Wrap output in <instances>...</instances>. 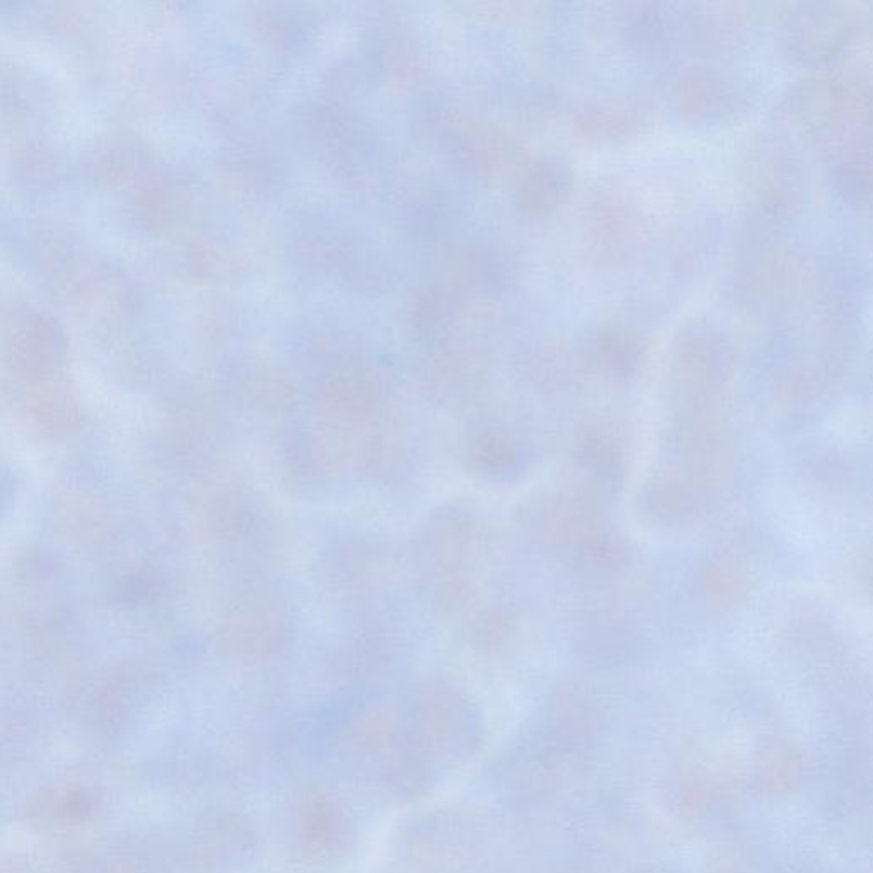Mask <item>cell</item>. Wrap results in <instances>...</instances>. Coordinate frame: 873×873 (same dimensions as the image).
<instances>
[{
	"label": "cell",
	"mask_w": 873,
	"mask_h": 873,
	"mask_svg": "<svg viewBox=\"0 0 873 873\" xmlns=\"http://www.w3.org/2000/svg\"><path fill=\"white\" fill-rule=\"evenodd\" d=\"M572 176L568 167L560 161H548L537 169L532 178L531 190H534V207L540 211L555 208L564 200L570 188Z\"/></svg>",
	"instance_id": "obj_1"
}]
</instances>
